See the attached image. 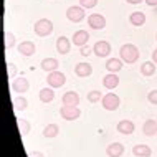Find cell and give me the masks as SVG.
<instances>
[{
  "instance_id": "7",
  "label": "cell",
  "mask_w": 157,
  "mask_h": 157,
  "mask_svg": "<svg viewBox=\"0 0 157 157\" xmlns=\"http://www.w3.org/2000/svg\"><path fill=\"white\" fill-rule=\"evenodd\" d=\"M88 23H90V27L94 28V30H103L106 27V18L101 13H91L88 17Z\"/></svg>"
},
{
  "instance_id": "35",
  "label": "cell",
  "mask_w": 157,
  "mask_h": 157,
  "mask_svg": "<svg viewBox=\"0 0 157 157\" xmlns=\"http://www.w3.org/2000/svg\"><path fill=\"white\" fill-rule=\"evenodd\" d=\"M146 3H147V5H151V7H155L157 5V0H146Z\"/></svg>"
},
{
  "instance_id": "33",
  "label": "cell",
  "mask_w": 157,
  "mask_h": 157,
  "mask_svg": "<svg viewBox=\"0 0 157 157\" xmlns=\"http://www.w3.org/2000/svg\"><path fill=\"white\" fill-rule=\"evenodd\" d=\"M81 55H83V56H90V55H91V48H90V46H86V45L81 46Z\"/></svg>"
},
{
  "instance_id": "9",
  "label": "cell",
  "mask_w": 157,
  "mask_h": 157,
  "mask_svg": "<svg viewBox=\"0 0 157 157\" xmlns=\"http://www.w3.org/2000/svg\"><path fill=\"white\" fill-rule=\"evenodd\" d=\"M28 88H30V83H28L27 78H15L13 81H12V90L15 93H27Z\"/></svg>"
},
{
  "instance_id": "10",
  "label": "cell",
  "mask_w": 157,
  "mask_h": 157,
  "mask_svg": "<svg viewBox=\"0 0 157 157\" xmlns=\"http://www.w3.org/2000/svg\"><path fill=\"white\" fill-rule=\"evenodd\" d=\"M71 40H73V43L76 46L81 48V46H84L88 43V40H90V33H88L86 30H78V32L73 33V38H71Z\"/></svg>"
},
{
  "instance_id": "37",
  "label": "cell",
  "mask_w": 157,
  "mask_h": 157,
  "mask_svg": "<svg viewBox=\"0 0 157 157\" xmlns=\"http://www.w3.org/2000/svg\"><path fill=\"white\" fill-rule=\"evenodd\" d=\"M127 3H132V5H136V3H141L142 0H126Z\"/></svg>"
},
{
  "instance_id": "13",
  "label": "cell",
  "mask_w": 157,
  "mask_h": 157,
  "mask_svg": "<svg viewBox=\"0 0 157 157\" xmlns=\"http://www.w3.org/2000/svg\"><path fill=\"white\" fill-rule=\"evenodd\" d=\"M117 84H119V78L116 73H108L103 78V86L106 90H114V88H117Z\"/></svg>"
},
{
  "instance_id": "1",
  "label": "cell",
  "mask_w": 157,
  "mask_h": 157,
  "mask_svg": "<svg viewBox=\"0 0 157 157\" xmlns=\"http://www.w3.org/2000/svg\"><path fill=\"white\" fill-rule=\"evenodd\" d=\"M119 55H121V60L124 61V63H136L137 61V58H139V50H137V46L132 45V43H126V45H122L121 46V50H119Z\"/></svg>"
},
{
  "instance_id": "30",
  "label": "cell",
  "mask_w": 157,
  "mask_h": 157,
  "mask_svg": "<svg viewBox=\"0 0 157 157\" xmlns=\"http://www.w3.org/2000/svg\"><path fill=\"white\" fill-rule=\"evenodd\" d=\"M79 3H81L83 8H93V7H96L98 0H79Z\"/></svg>"
},
{
  "instance_id": "29",
  "label": "cell",
  "mask_w": 157,
  "mask_h": 157,
  "mask_svg": "<svg viewBox=\"0 0 157 157\" xmlns=\"http://www.w3.org/2000/svg\"><path fill=\"white\" fill-rule=\"evenodd\" d=\"M103 98H101V91H91V93H88V101L90 103H98V101H101Z\"/></svg>"
},
{
  "instance_id": "32",
  "label": "cell",
  "mask_w": 157,
  "mask_h": 157,
  "mask_svg": "<svg viewBox=\"0 0 157 157\" xmlns=\"http://www.w3.org/2000/svg\"><path fill=\"white\" fill-rule=\"evenodd\" d=\"M147 99H149V103L157 104V90L155 91H151L149 94H147Z\"/></svg>"
},
{
  "instance_id": "31",
  "label": "cell",
  "mask_w": 157,
  "mask_h": 157,
  "mask_svg": "<svg viewBox=\"0 0 157 157\" xmlns=\"http://www.w3.org/2000/svg\"><path fill=\"white\" fill-rule=\"evenodd\" d=\"M7 66H8V68H7V70H8V78L13 79L15 75H17V66H15V63H8Z\"/></svg>"
},
{
  "instance_id": "28",
  "label": "cell",
  "mask_w": 157,
  "mask_h": 157,
  "mask_svg": "<svg viewBox=\"0 0 157 157\" xmlns=\"http://www.w3.org/2000/svg\"><path fill=\"white\" fill-rule=\"evenodd\" d=\"M15 45V35L12 32H7L5 33V48H12V46Z\"/></svg>"
},
{
  "instance_id": "12",
  "label": "cell",
  "mask_w": 157,
  "mask_h": 157,
  "mask_svg": "<svg viewBox=\"0 0 157 157\" xmlns=\"http://www.w3.org/2000/svg\"><path fill=\"white\" fill-rule=\"evenodd\" d=\"M117 132H121V134H126V136H129V134H132L134 132V129H136V126H134V122L132 121H129V119H122L117 122Z\"/></svg>"
},
{
  "instance_id": "22",
  "label": "cell",
  "mask_w": 157,
  "mask_h": 157,
  "mask_svg": "<svg viewBox=\"0 0 157 157\" xmlns=\"http://www.w3.org/2000/svg\"><path fill=\"white\" fill-rule=\"evenodd\" d=\"M106 68H108L109 73H117L122 68V60H117V58H111V60L106 61Z\"/></svg>"
},
{
  "instance_id": "25",
  "label": "cell",
  "mask_w": 157,
  "mask_h": 157,
  "mask_svg": "<svg viewBox=\"0 0 157 157\" xmlns=\"http://www.w3.org/2000/svg\"><path fill=\"white\" fill-rule=\"evenodd\" d=\"M58 132H60V127H58V124H48V126L43 127V136H45V137H48V139L56 137Z\"/></svg>"
},
{
  "instance_id": "27",
  "label": "cell",
  "mask_w": 157,
  "mask_h": 157,
  "mask_svg": "<svg viewBox=\"0 0 157 157\" xmlns=\"http://www.w3.org/2000/svg\"><path fill=\"white\" fill-rule=\"evenodd\" d=\"M17 124H18V131L22 134V137H25V136L30 132V122L27 119H17Z\"/></svg>"
},
{
  "instance_id": "20",
  "label": "cell",
  "mask_w": 157,
  "mask_h": 157,
  "mask_svg": "<svg viewBox=\"0 0 157 157\" xmlns=\"http://www.w3.org/2000/svg\"><path fill=\"white\" fill-rule=\"evenodd\" d=\"M70 48H71V43H70V40H68L66 36H60L56 40V50H58L60 55H66L68 52H70Z\"/></svg>"
},
{
  "instance_id": "4",
  "label": "cell",
  "mask_w": 157,
  "mask_h": 157,
  "mask_svg": "<svg viewBox=\"0 0 157 157\" xmlns=\"http://www.w3.org/2000/svg\"><path fill=\"white\" fill-rule=\"evenodd\" d=\"M60 114L63 119H66V121H76L81 116V109L78 106H61Z\"/></svg>"
},
{
  "instance_id": "5",
  "label": "cell",
  "mask_w": 157,
  "mask_h": 157,
  "mask_svg": "<svg viewBox=\"0 0 157 157\" xmlns=\"http://www.w3.org/2000/svg\"><path fill=\"white\" fill-rule=\"evenodd\" d=\"M46 81H48V86L50 88H61L63 84L66 83V76L61 73V71H52V73H48V78H46Z\"/></svg>"
},
{
  "instance_id": "8",
  "label": "cell",
  "mask_w": 157,
  "mask_h": 157,
  "mask_svg": "<svg viewBox=\"0 0 157 157\" xmlns=\"http://www.w3.org/2000/svg\"><path fill=\"white\" fill-rule=\"evenodd\" d=\"M93 52H94L96 56L104 58V56H108V55L111 53V45H109L108 41L101 40V41H98V43H94V46H93Z\"/></svg>"
},
{
  "instance_id": "34",
  "label": "cell",
  "mask_w": 157,
  "mask_h": 157,
  "mask_svg": "<svg viewBox=\"0 0 157 157\" xmlns=\"http://www.w3.org/2000/svg\"><path fill=\"white\" fill-rule=\"evenodd\" d=\"M30 157H45V155H43V152H32Z\"/></svg>"
},
{
  "instance_id": "15",
  "label": "cell",
  "mask_w": 157,
  "mask_h": 157,
  "mask_svg": "<svg viewBox=\"0 0 157 157\" xmlns=\"http://www.w3.org/2000/svg\"><path fill=\"white\" fill-rule=\"evenodd\" d=\"M63 104L65 106H78L79 104V94L76 91H68L63 94Z\"/></svg>"
},
{
  "instance_id": "38",
  "label": "cell",
  "mask_w": 157,
  "mask_h": 157,
  "mask_svg": "<svg viewBox=\"0 0 157 157\" xmlns=\"http://www.w3.org/2000/svg\"><path fill=\"white\" fill-rule=\"evenodd\" d=\"M155 40H157V35H155Z\"/></svg>"
},
{
  "instance_id": "23",
  "label": "cell",
  "mask_w": 157,
  "mask_h": 157,
  "mask_svg": "<svg viewBox=\"0 0 157 157\" xmlns=\"http://www.w3.org/2000/svg\"><path fill=\"white\" fill-rule=\"evenodd\" d=\"M13 109L17 113H20V111H25L27 109V106H28V101H27V98H23V96H17L13 98Z\"/></svg>"
},
{
  "instance_id": "18",
  "label": "cell",
  "mask_w": 157,
  "mask_h": 157,
  "mask_svg": "<svg viewBox=\"0 0 157 157\" xmlns=\"http://www.w3.org/2000/svg\"><path fill=\"white\" fill-rule=\"evenodd\" d=\"M132 154L136 157H151L152 151L149 146H146V144H137V146L132 147Z\"/></svg>"
},
{
  "instance_id": "16",
  "label": "cell",
  "mask_w": 157,
  "mask_h": 157,
  "mask_svg": "<svg viewBox=\"0 0 157 157\" xmlns=\"http://www.w3.org/2000/svg\"><path fill=\"white\" fill-rule=\"evenodd\" d=\"M122 152H124V146H122L121 142H113L108 146V149H106V154L109 157H121Z\"/></svg>"
},
{
  "instance_id": "26",
  "label": "cell",
  "mask_w": 157,
  "mask_h": 157,
  "mask_svg": "<svg viewBox=\"0 0 157 157\" xmlns=\"http://www.w3.org/2000/svg\"><path fill=\"white\" fill-rule=\"evenodd\" d=\"M155 63L154 61H146V63H142L141 65V73L144 75V76H152L155 73Z\"/></svg>"
},
{
  "instance_id": "14",
  "label": "cell",
  "mask_w": 157,
  "mask_h": 157,
  "mask_svg": "<svg viewBox=\"0 0 157 157\" xmlns=\"http://www.w3.org/2000/svg\"><path fill=\"white\" fill-rule=\"evenodd\" d=\"M93 73V68L90 63H78V65L75 66V75L79 76V78H86V76H90Z\"/></svg>"
},
{
  "instance_id": "21",
  "label": "cell",
  "mask_w": 157,
  "mask_h": 157,
  "mask_svg": "<svg viewBox=\"0 0 157 157\" xmlns=\"http://www.w3.org/2000/svg\"><path fill=\"white\" fill-rule=\"evenodd\" d=\"M129 22L134 25V27H142L144 23H146V15L142 13V12H132V13L129 15Z\"/></svg>"
},
{
  "instance_id": "6",
  "label": "cell",
  "mask_w": 157,
  "mask_h": 157,
  "mask_svg": "<svg viewBox=\"0 0 157 157\" xmlns=\"http://www.w3.org/2000/svg\"><path fill=\"white\" fill-rule=\"evenodd\" d=\"M66 17H68V20H70V22L79 23L84 18V8L83 7H76V5L70 7L66 10Z\"/></svg>"
},
{
  "instance_id": "11",
  "label": "cell",
  "mask_w": 157,
  "mask_h": 157,
  "mask_svg": "<svg viewBox=\"0 0 157 157\" xmlns=\"http://www.w3.org/2000/svg\"><path fill=\"white\" fill-rule=\"evenodd\" d=\"M35 52H36V46L30 40L22 41V43L18 45V53H22L23 56H32V55H35Z\"/></svg>"
},
{
  "instance_id": "19",
  "label": "cell",
  "mask_w": 157,
  "mask_h": 157,
  "mask_svg": "<svg viewBox=\"0 0 157 157\" xmlns=\"http://www.w3.org/2000/svg\"><path fill=\"white\" fill-rule=\"evenodd\" d=\"M142 132L146 134V136H149V137L155 136L157 134V121L147 119L146 122H144V126H142Z\"/></svg>"
},
{
  "instance_id": "24",
  "label": "cell",
  "mask_w": 157,
  "mask_h": 157,
  "mask_svg": "<svg viewBox=\"0 0 157 157\" xmlns=\"http://www.w3.org/2000/svg\"><path fill=\"white\" fill-rule=\"evenodd\" d=\"M55 99V91L53 88H43L40 91V101L41 103H52Z\"/></svg>"
},
{
  "instance_id": "3",
  "label": "cell",
  "mask_w": 157,
  "mask_h": 157,
  "mask_svg": "<svg viewBox=\"0 0 157 157\" xmlns=\"http://www.w3.org/2000/svg\"><path fill=\"white\" fill-rule=\"evenodd\" d=\"M101 104H103V108L106 111H116L121 104V99H119V96L114 94V93H106L103 96V99H101Z\"/></svg>"
},
{
  "instance_id": "2",
  "label": "cell",
  "mask_w": 157,
  "mask_h": 157,
  "mask_svg": "<svg viewBox=\"0 0 157 157\" xmlns=\"http://www.w3.org/2000/svg\"><path fill=\"white\" fill-rule=\"evenodd\" d=\"M33 30H35V33L38 36H48L53 33V23L48 18H40L38 22H35Z\"/></svg>"
},
{
  "instance_id": "17",
  "label": "cell",
  "mask_w": 157,
  "mask_h": 157,
  "mask_svg": "<svg viewBox=\"0 0 157 157\" xmlns=\"http://www.w3.org/2000/svg\"><path fill=\"white\" fill-rule=\"evenodd\" d=\"M58 66H60V63H58L56 58H45L43 61H41V70L46 71V73H52V71H56Z\"/></svg>"
},
{
  "instance_id": "36",
  "label": "cell",
  "mask_w": 157,
  "mask_h": 157,
  "mask_svg": "<svg viewBox=\"0 0 157 157\" xmlns=\"http://www.w3.org/2000/svg\"><path fill=\"white\" fill-rule=\"evenodd\" d=\"M152 60H154V63L157 65V48L154 50V53H152Z\"/></svg>"
}]
</instances>
